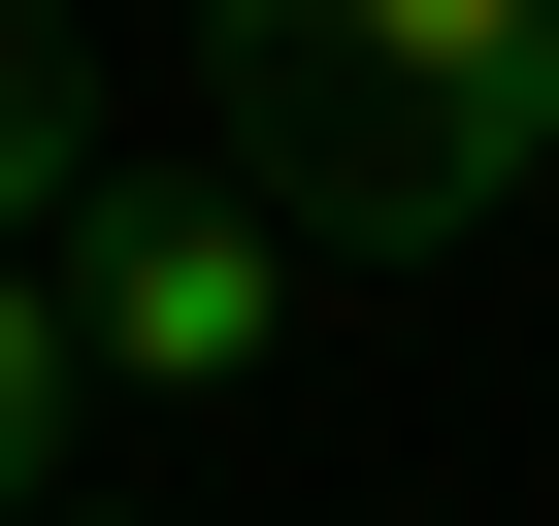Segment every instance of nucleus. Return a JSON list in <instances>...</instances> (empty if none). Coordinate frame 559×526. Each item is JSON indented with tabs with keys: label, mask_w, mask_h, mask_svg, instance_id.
Listing matches in <instances>:
<instances>
[{
	"label": "nucleus",
	"mask_w": 559,
	"mask_h": 526,
	"mask_svg": "<svg viewBox=\"0 0 559 526\" xmlns=\"http://www.w3.org/2000/svg\"><path fill=\"white\" fill-rule=\"evenodd\" d=\"M34 526H99V493H34Z\"/></svg>",
	"instance_id": "39448f33"
},
{
	"label": "nucleus",
	"mask_w": 559,
	"mask_h": 526,
	"mask_svg": "<svg viewBox=\"0 0 559 526\" xmlns=\"http://www.w3.org/2000/svg\"><path fill=\"white\" fill-rule=\"evenodd\" d=\"M526 230H559V198H526Z\"/></svg>",
	"instance_id": "423d86ee"
},
{
	"label": "nucleus",
	"mask_w": 559,
	"mask_h": 526,
	"mask_svg": "<svg viewBox=\"0 0 559 526\" xmlns=\"http://www.w3.org/2000/svg\"><path fill=\"white\" fill-rule=\"evenodd\" d=\"M67 198H99V99H67L34 34H0V263H67Z\"/></svg>",
	"instance_id": "7ed1b4c3"
},
{
	"label": "nucleus",
	"mask_w": 559,
	"mask_h": 526,
	"mask_svg": "<svg viewBox=\"0 0 559 526\" xmlns=\"http://www.w3.org/2000/svg\"><path fill=\"white\" fill-rule=\"evenodd\" d=\"M67 395H99V362H67V297H34V263H0V526L67 493Z\"/></svg>",
	"instance_id": "20e7f679"
},
{
	"label": "nucleus",
	"mask_w": 559,
	"mask_h": 526,
	"mask_svg": "<svg viewBox=\"0 0 559 526\" xmlns=\"http://www.w3.org/2000/svg\"><path fill=\"white\" fill-rule=\"evenodd\" d=\"M198 165L297 263H428V230L559 198V0H230L198 34Z\"/></svg>",
	"instance_id": "f257e3e1"
},
{
	"label": "nucleus",
	"mask_w": 559,
	"mask_h": 526,
	"mask_svg": "<svg viewBox=\"0 0 559 526\" xmlns=\"http://www.w3.org/2000/svg\"><path fill=\"white\" fill-rule=\"evenodd\" d=\"M34 297H67V362H99V395H230L263 330H297V230H263L230 165H132V198H67Z\"/></svg>",
	"instance_id": "f03ea898"
}]
</instances>
